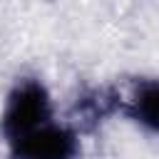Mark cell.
<instances>
[{
    "mask_svg": "<svg viewBox=\"0 0 159 159\" xmlns=\"http://www.w3.org/2000/svg\"><path fill=\"white\" fill-rule=\"evenodd\" d=\"M47 122H52V104H50L47 89L37 80L20 82L10 92L5 112H2V134H5V139L10 144H15L22 137H27L30 132L45 127Z\"/></svg>",
    "mask_w": 159,
    "mask_h": 159,
    "instance_id": "6da1fadb",
    "label": "cell"
},
{
    "mask_svg": "<svg viewBox=\"0 0 159 159\" xmlns=\"http://www.w3.org/2000/svg\"><path fill=\"white\" fill-rule=\"evenodd\" d=\"M15 159H75L77 154V134L70 127H60L47 122L45 127L30 132L20 142L10 144Z\"/></svg>",
    "mask_w": 159,
    "mask_h": 159,
    "instance_id": "7a4b0ae2",
    "label": "cell"
},
{
    "mask_svg": "<svg viewBox=\"0 0 159 159\" xmlns=\"http://www.w3.org/2000/svg\"><path fill=\"white\" fill-rule=\"evenodd\" d=\"M129 114L149 132H159V80H144L134 87Z\"/></svg>",
    "mask_w": 159,
    "mask_h": 159,
    "instance_id": "3957f363",
    "label": "cell"
}]
</instances>
